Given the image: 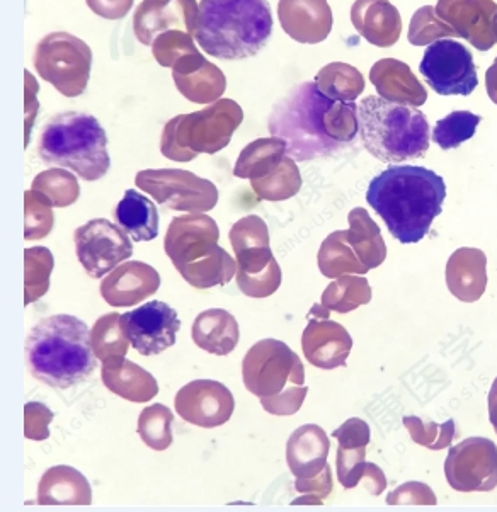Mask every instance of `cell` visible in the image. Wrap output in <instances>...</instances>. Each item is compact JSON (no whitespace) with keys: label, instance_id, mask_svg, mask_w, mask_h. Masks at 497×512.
I'll return each instance as SVG.
<instances>
[{"label":"cell","instance_id":"6","mask_svg":"<svg viewBox=\"0 0 497 512\" xmlns=\"http://www.w3.org/2000/svg\"><path fill=\"white\" fill-rule=\"evenodd\" d=\"M220 228L205 213H188L172 220L164 249L184 281L198 290L229 285L237 261L218 245Z\"/></svg>","mask_w":497,"mask_h":512},{"label":"cell","instance_id":"45","mask_svg":"<svg viewBox=\"0 0 497 512\" xmlns=\"http://www.w3.org/2000/svg\"><path fill=\"white\" fill-rule=\"evenodd\" d=\"M38 91H40L38 82H36L35 77L31 75V72L26 70V101H24V106H26V147L29 145L31 128H33V123H35L36 120V114H38V109H40L38 97H36Z\"/></svg>","mask_w":497,"mask_h":512},{"label":"cell","instance_id":"32","mask_svg":"<svg viewBox=\"0 0 497 512\" xmlns=\"http://www.w3.org/2000/svg\"><path fill=\"white\" fill-rule=\"evenodd\" d=\"M31 189L40 191L50 200L53 208H67L79 200L80 188L77 177L65 167H53L35 177Z\"/></svg>","mask_w":497,"mask_h":512},{"label":"cell","instance_id":"33","mask_svg":"<svg viewBox=\"0 0 497 512\" xmlns=\"http://www.w3.org/2000/svg\"><path fill=\"white\" fill-rule=\"evenodd\" d=\"M480 121L482 118L479 114L470 113V111H453L443 120L436 121L431 140L443 150H453L474 137Z\"/></svg>","mask_w":497,"mask_h":512},{"label":"cell","instance_id":"36","mask_svg":"<svg viewBox=\"0 0 497 512\" xmlns=\"http://www.w3.org/2000/svg\"><path fill=\"white\" fill-rule=\"evenodd\" d=\"M315 84L326 96L341 101H353L363 91L361 75L343 63H334L320 70Z\"/></svg>","mask_w":497,"mask_h":512},{"label":"cell","instance_id":"43","mask_svg":"<svg viewBox=\"0 0 497 512\" xmlns=\"http://www.w3.org/2000/svg\"><path fill=\"white\" fill-rule=\"evenodd\" d=\"M334 438L339 439L341 448H363L368 443L370 431L365 422L360 419H351L344 422L343 427H339L338 431H334Z\"/></svg>","mask_w":497,"mask_h":512},{"label":"cell","instance_id":"3","mask_svg":"<svg viewBox=\"0 0 497 512\" xmlns=\"http://www.w3.org/2000/svg\"><path fill=\"white\" fill-rule=\"evenodd\" d=\"M26 363L48 387L67 390L86 382L98 366L91 330L67 313L40 320L26 339Z\"/></svg>","mask_w":497,"mask_h":512},{"label":"cell","instance_id":"12","mask_svg":"<svg viewBox=\"0 0 497 512\" xmlns=\"http://www.w3.org/2000/svg\"><path fill=\"white\" fill-rule=\"evenodd\" d=\"M419 72L440 96H470L479 84L474 55L460 41H433L424 52Z\"/></svg>","mask_w":497,"mask_h":512},{"label":"cell","instance_id":"24","mask_svg":"<svg viewBox=\"0 0 497 512\" xmlns=\"http://www.w3.org/2000/svg\"><path fill=\"white\" fill-rule=\"evenodd\" d=\"M40 506H89L92 489L82 473L69 465L48 468L38 487Z\"/></svg>","mask_w":497,"mask_h":512},{"label":"cell","instance_id":"4","mask_svg":"<svg viewBox=\"0 0 497 512\" xmlns=\"http://www.w3.org/2000/svg\"><path fill=\"white\" fill-rule=\"evenodd\" d=\"M273 33L268 0H201L195 40L220 60H244L261 52Z\"/></svg>","mask_w":497,"mask_h":512},{"label":"cell","instance_id":"31","mask_svg":"<svg viewBox=\"0 0 497 512\" xmlns=\"http://www.w3.org/2000/svg\"><path fill=\"white\" fill-rule=\"evenodd\" d=\"M53 254L46 247H33L24 251V305L38 302L50 290Z\"/></svg>","mask_w":497,"mask_h":512},{"label":"cell","instance_id":"44","mask_svg":"<svg viewBox=\"0 0 497 512\" xmlns=\"http://www.w3.org/2000/svg\"><path fill=\"white\" fill-rule=\"evenodd\" d=\"M86 4L99 18L118 21L130 12L133 0H86Z\"/></svg>","mask_w":497,"mask_h":512},{"label":"cell","instance_id":"8","mask_svg":"<svg viewBox=\"0 0 497 512\" xmlns=\"http://www.w3.org/2000/svg\"><path fill=\"white\" fill-rule=\"evenodd\" d=\"M244 121V111L232 99H218L196 113L167 121L160 152L174 162H191L200 154H217L229 145Z\"/></svg>","mask_w":497,"mask_h":512},{"label":"cell","instance_id":"23","mask_svg":"<svg viewBox=\"0 0 497 512\" xmlns=\"http://www.w3.org/2000/svg\"><path fill=\"white\" fill-rule=\"evenodd\" d=\"M101 380L109 392L135 404L149 402L159 393V383L154 375L126 358L109 359L103 363Z\"/></svg>","mask_w":497,"mask_h":512},{"label":"cell","instance_id":"26","mask_svg":"<svg viewBox=\"0 0 497 512\" xmlns=\"http://www.w3.org/2000/svg\"><path fill=\"white\" fill-rule=\"evenodd\" d=\"M191 336L196 346L206 353L229 356L239 344L240 329L232 313L212 308L196 317Z\"/></svg>","mask_w":497,"mask_h":512},{"label":"cell","instance_id":"16","mask_svg":"<svg viewBox=\"0 0 497 512\" xmlns=\"http://www.w3.org/2000/svg\"><path fill=\"white\" fill-rule=\"evenodd\" d=\"M174 407L184 421L203 429L220 427L234 414L235 400L229 388L215 380H195L176 395Z\"/></svg>","mask_w":497,"mask_h":512},{"label":"cell","instance_id":"41","mask_svg":"<svg viewBox=\"0 0 497 512\" xmlns=\"http://www.w3.org/2000/svg\"><path fill=\"white\" fill-rule=\"evenodd\" d=\"M53 412L41 402H29L24 407V434L33 441H45L50 436Z\"/></svg>","mask_w":497,"mask_h":512},{"label":"cell","instance_id":"1","mask_svg":"<svg viewBox=\"0 0 497 512\" xmlns=\"http://www.w3.org/2000/svg\"><path fill=\"white\" fill-rule=\"evenodd\" d=\"M268 128L273 137L285 140L292 159H315L355 140L358 106L326 96L315 82H303L273 106Z\"/></svg>","mask_w":497,"mask_h":512},{"label":"cell","instance_id":"38","mask_svg":"<svg viewBox=\"0 0 497 512\" xmlns=\"http://www.w3.org/2000/svg\"><path fill=\"white\" fill-rule=\"evenodd\" d=\"M370 300V288L366 279L343 276L334 281L322 295V307L338 312H349Z\"/></svg>","mask_w":497,"mask_h":512},{"label":"cell","instance_id":"34","mask_svg":"<svg viewBox=\"0 0 497 512\" xmlns=\"http://www.w3.org/2000/svg\"><path fill=\"white\" fill-rule=\"evenodd\" d=\"M172 422L174 416L166 405H150L138 417V436L152 450L166 451L172 444Z\"/></svg>","mask_w":497,"mask_h":512},{"label":"cell","instance_id":"10","mask_svg":"<svg viewBox=\"0 0 497 512\" xmlns=\"http://www.w3.org/2000/svg\"><path fill=\"white\" fill-rule=\"evenodd\" d=\"M242 378L247 392L259 399H271L305 383L302 361L278 339H263L247 351Z\"/></svg>","mask_w":497,"mask_h":512},{"label":"cell","instance_id":"14","mask_svg":"<svg viewBox=\"0 0 497 512\" xmlns=\"http://www.w3.org/2000/svg\"><path fill=\"white\" fill-rule=\"evenodd\" d=\"M120 324L130 346L145 358L172 348L181 329L178 312L159 300L123 313Z\"/></svg>","mask_w":497,"mask_h":512},{"label":"cell","instance_id":"17","mask_svg":"<svg viewBox=\"0 0 497 512\" xmlns=\"http://www.w3.org/2000/svg\"><path fill=\"white\" fill-rule=\"evenodd\" d=\"M200 6L196 0H143L133 16V31L142 45L179 26L195 36Z\"/></svg>","mask_w":497,"mask_h":512},{"label":"cell","instance_id":"7","mask_svg":"<svg viewBox=\"0 0 497 512\" xmlns=\"http://www.w3.org/2000/svg\"><path fill=\"white\" fill-rule=\"evenodd\" d=\"M38 154L45 164L65 167L87 183L99 181L111 167L108 135L94 116L60 113L41 130Z\"/></svg>","mask_w":497,"mask_h":512},{"label":"cell","instance_id":"27","mask_svg":"<svg viewBox=\"0 0 497 512\" xmlns=\"http://www.w3.org/2000/svg\"><path fill=\"white\" fill-rule=\"evenodd\" d=\"M115 220L135 242H150L159 235V211L154 203L135 189L125 191L118 203Z\"/></svg>","mask_w":497,"mask_h":512},{"label":"cell","instance_id":"15","mask_svg":"<svg viewBox=\"0 0 497 512\" xmlns=\"http://www.w3.org/2000/svg\"><path fill=\"white\" fill-rule=\"evenodd\" d=\"M448 484L458 492H489L497 485L496 444L484 438L465 439L450 448L445 461Z\"/></svg>","mask_w":497,"mask_h":512},{"label":"cell","instance_id":"19","mask_svg":"<svg viewBox=\"0 0 497 512\" xmlns=\"http://www.w3.org/2000/svg\"><path fill=\"white\" fill-rule=\"evenodd\" d=\"M171 70L178 91L191 103H215L227 89L225 74L200 52L181 58L172 65Z\"/></svg>","mask_w":497,"mask_h":512},{"label":"cell","instance_id":"37","mask_svg":"<svg viewBox=\"0 0 497 512\" xmlns=\"http://www.w3.org/2000/svg\"><path fill=\"white\" fill-rule=\"evenodd\" d=\"M319 268L327 278L343 273H366L363 262L353 259L348 247H344V232H336L322 244L319 252Z\"/></svg>","mask_w":497,"mask_h":512},{"label":"cell","instance_id":"30","mask_svg":"<svg viewBox=\"0 0 497 512\" xmlns=\"http://www.w3.org/2000/svg\"><path fill=\"white\" fill-rule=\"evenodd\" d=\"M120 319L121 315L118 312L106 313L92 325V349L103 363L109 359L126 358L130 348V341L121 329Z\"/></svg>","mask_w":497,"mask_h":512},{"label":"cell","instance_id":"28","mask_svg":"<svg viewBox=\"0 0 497 512\" xmlns=\"http://www.w3.org/2000/svg\"><path fill=\"white\" fill-rule=\"evenodd\" d=\"M286 155V142L278 137L259 138L249 143L235 162L234 176L239 179H261L275 171Z\"/></svg>","mask_w":497,"mask_h":512},{"label":"cell","instance_id":"11","mask_svg":"<svg viewBox=\"0 0 497 512\" xmlns=\"http://www.w3.org/2000/svg\"><path fill=\"white\" fill-rule=\"evenodd\" d=\"M135 184L159 205L184 213H206L218 203V189L212 181L183 169L140 171Z\"/></svg>","mask_w":497,"mask_h":512},{"label":"cell","instance_id":"5","mask_svg":"<svg viewBox=\"0 0 497 512\" xmlns=\"http://www.w3.org/2000/svg\"><path fill=\"white\" fill-rule=\"evenodd\" d=\"M358 133L370 155L385 164L421 159L431 142L424 113L380 96L365 97L358 106Z\"/></svg>","mask_w":497,"mask_h":512},{"label":"cell","instance_id":"35","mask_svg":"<svg viewBox=\"0 0 497 512\" xmlns=\"http://www.w3.org/2000/svg\"><path fill=\"white\" fill-rule=\"evenodd\" d=\"M349 220H351L353 230L349 234L346 232V239L358 251L361 262L365 264L366 268L378 266L383 259V244L378 237V228L373 227L372 220L363 210L353 211Z\"/></svg>","mask_w":497,"mask_h":512},{"label":"cell","instance_id":"18","mask_svg":"<svg viewBox=\"0 0 497 512\" xmlns=\"http://www.w3.org/2000/svg\"><path fill=\"white\" fill-rule=\"evenodd\" d=\"M160 288L157 269L142 261L121 262L106 274L101 283V296L111 307H132L155 295Z\"/></svg>","mask_w":497,"mask_h":512},{"label":"cell","instance_id":"46","mask_svg":"<svg viewBox=\"0 0 497 512\" xmlns=\"http://www.w3.org/2000/svg\"><path fill=\"white\" fill-rule=\"evenodd\" d=\"M489 419L497 434V378L492 383L491 393H489Z\"/></svg>","mask_w":497,"mask_h":512},{"label":"cell","instance_id":"39","mask_svg":"<svg viewBox=\"0 0 497 512\" xmlns=\"http://www.w3.org/2000/svg\"><path fill=\"white\" fill-rule=\"evenodd\" d=\"M24 239L40 240L52 232L53 205L40 191H26L24 193Z\"/></svg>","mask_w":497,"mask_h":512},{"label":"cell","instance_id":"20","mask_svg":"<svg viewBox=\"0 0 497 512\" xmlns=\"http://www.w3.org/2000/svg\"><path fill=\"white\" fill-rule=\"evenodd\" d=\"M237 286L251 298H268L280 290L281 268L269 245H252L235 251Z\"/></svg>","mask_w":497,"mask_h":512},{"label":"cell","instance_id":"22","mask_svg":"<svg viewBox=\"0 0 497 512\" xmlns=\"http://www.w3.org/2000/svg\"><path fill=\"white\" fill-rule=\"evenodd\" d=\"M278 18L286 35L307 45L326 40L332 26L326 0H280Z\"/></svg>","mask_w":497,"mask_h":512},{"label":"cell","instance_id":"29","mask_svg":"<svg viewBox=\"0 0 497 512\" xmlns=\"http://www.w3.org/2000/svg\"><path fill=\"white\" fill-rule=\"evenodd\" d=\"M297 160L285 155L275 171L268 176L251 181L252 189L261 201H285L293 198L302 188V177L298 171Z\"/></svg>","mask_w":497,"mask_h":512},{"label":"cell","instance_id":"42","mask_svg":"<svg viewBox=\"0 0 497 512\" xmlns=\"http://www.w3.org/2000/svg\"><path fill=\"white\" fill-rule=\"evenodd\" d=\"M307 392H309L307 387L288 388V390L280 393V395H276V397L261 399V405L271 416H293L302 407L303 399L307 397Z\"/></svg>","mask_w":497,"mask_h":512},{"label":"cell","instance_id":"9","mask_svg":"<svg viewBox=\"0 0 497 512\" xmlns=\"http://www.w3.org/2000/svg\"><path fill=\"white\" fill-rule=\"evenodd\" d=\"M35 70L65 97L84 94L91 79L92 52L77 36L55 31L36 45Z\"/></svg>","mask_w":497,"mask_h":512},{"label":"cell","instance_id":"13","mask_svg":"<svg viewBox=\"0 0 497 512\" xmlns=\"http://www.w3.org/2000/svg\"><path fill=\"white\" fill-rule=\"evenodd\" d=\"M130 239L118 223L96 218L75 230V252L86 273L99 279L133 256Z\"/></svg>","mask_w":497,"mask_h":512},{"label":"cell","instance_id":"21","mask_svg":"<svg viewBox=\"0 0 497 512\" xmlns=\"http://www.w3.org/2000/svg\"><path fill=\"white\" fill-rule=\"evenodd\" d=\"M353 341L343 325L324 319L310 317L307 329L303 330L302 348L310 365L332 370L346 365Z\"/></svg>","mask_w":497,"mask_h":512},{"label":"cell","instance_id":"2","mask_svg":"<svg viewBox=\"0 0 497 512\" xmlns=\"http://www.w3.org/2000/svg\"><path fill=\"white\" fill-rule=\"evenodd\" d=\"M445 198V179L418 165L389 167L373 177L366 191L368 205L402 244H416L428 235Z\"/></svg>","mask_w":497,"mask_h":512},{"label":"cell","instance_id":"40","mask_svg":"<svg viewBox=\"0 0 497 512\" xmlns=\"http://www.w3.org/2000/svg\"><path fill=\"white\" fill-rule=\"evenodd\" d=\"M152 53L159 65L171 69L174 63L186 55L198 53V46L195 43V36L189 35L188 31L169 29L155 38L152 43Z\"/></svg>","mask_w":497,"mask_h":512},{"label":"cell","instance_id":"25","mask_svg":"<svg viewBox=\"0 0 497 512\" xmlns=\"http://www.w3.org/2000/svg\"><path fill=\"white\" fill-rule=\"evenodd\" d=\"M329 439L315 424L298 427L286 444V461L297 478H312L326 468Z\"/></svg>","mask_w":497,"mask_h":512}]
</instances>
